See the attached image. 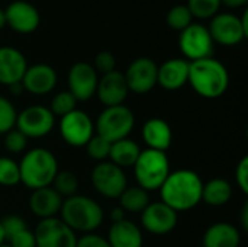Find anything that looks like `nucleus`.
Returning <instances> with one entry per match:
<instances>
[{"mask_svg": "<svg viewBox=\"0 0 248 247\" xmlns=\"http://www.w3.org/2000/svg\"><path fill=\"white\" fill-rule=\"evenodd\" d=\"M68 92L77 102H86L96 95L99 77L92 64L80 61L71 66L68 71Z\"/></svg>", "mask_w": 248, "mask_h": 247, "instance_id": "nucleus-13", "label": "nucleus"}, {"mask_svg": "<svg viewBox=\"0 0 248 247\" xmlns=\"http://www.w3.org/2000/svg\"><path fill=\"white\" fill-rule=\"evenodd\" d=\"M118 199H119V207L125 213H132V214H141L150 204L148 192L140 186H128Z\"/></svg>", "mask_w": 248, "mask_h": 247, "instance_id": "nucleus-27", "label": "nucleus"}, {"mask_svg": "<svg viewBox=\"0 0 248 247\" xmlns=\"http://www.w3.org/2000/svg\"><path fill=\"white\" fill-rule=\"evenodd\" d=\"M134 125L135 115L128 106H108L99 114L94 124V131L109 143H115L122 138H128L134 130Z\"/></svg>", "mask_w": 248, "mask_h": 247, "instance_id": "nucleus-6", "label": "nucleus"}, {"mask_svg": "<svg viewBox=\"0 0 248 247\" xmlns=\"http://www.w3.org/2000/svg\"><path fill=\"white\" fill-rule=\"evenodd\" d=\"M57 82H58L57 71L51 66L33 64L26 68L20 83L25 92L35 96H44L54 90Z\"/></svg>", "mask_w": 248, "mask_h": 247, "instance_id": "nucleus-17", "label": "nucleus"}, {"mask_svg": "<svg viewBox=\"0 0 248 247\" xmlns=\"http://www.w3.org/2000/svg\"><path fill=\"white\" fill-rule=\"evenodd\" d=\"M61 220L74 233L89 234L97 230L105 220L102 207L92 198L73 195L65 198L61 205Z\"/></svg>", "mask_w": 248, "mask_h": 247, "instance_id": "nucleus-4", "label": "nucleus"}, {"mask_svg": "<svg viewBox=\"0 0 248 247\" xmlns=\"http://www.w3.org/2000/svg\"><path fill=\"white\" fill-rule=\"evenodd\" d=\"M92 185L97 194L109 199H118L128 188V179L124 169L112 162H100L92 170Z\"/></svg>", "mask_w": 248, "mask_h": 247, "instance_id": "nucleus-7", "label": "nucleus"}, {"mask_svg": "<svg viewBox=\"0 0 248 247\" xmlns=\"http://www.w3.org/2000/svg\"><path fill=\"white\" fill-rule=\"evenodd\" d=\"M6 26V16H4V10L0 9V29Z\"/></svg>", "mask_w": 248, "mask_h": 247, "instance_id": "nucleus-45", "label": "nucleus"}, {"mask_svg": "<svg viewBox=\"0 0 248 247\" xmlns=\"http://www.w3.org/2000/svg\"><path fill=\"white\" fill-rule=\"evenodd\" d=\"M20 183L31 191L51 186L58 173V162L52 151L36 147L23 154L19 162Z\"/></svg>", "mask_w": 248, "mask_h": 247, "instance_id": "nucleus-3", "label": "nucleus"}, {"mask_svg": "<svg viewBox=\"0 0 248 247\" xmlns=\"http://www.w3.org/2000/svg\"><path fill=\"white\" fill-rule=\"evenodd\" d=\"M17 183H20L19 163L10 157H0V185L12 188Z\"/></svg>", "mask_w": 248, "mask_h": 247, "instance_id": "nucleus-29", "label": "nucleus"}, {"mask_svg": "<svg viewBox=\"0 0 248 247\" xmlns=\"http://www.w3.org/2000/svg\"><path fill=\"white\" fill-rule=\"evenodd\" d=\"M141 137L148 148L157 151H167L173 141L171 127L161 118L148 119L141 130Z\"/></svg>", "mask_w": 248, "mask_h": 247, "instance_id": "nucleus-22", "label": "nucleus"}, {"mask_svg": "<svg viewBox=\"0 0 248 247\" xmlns=\"http://www.w3.org/2000/svg\"><path fill=\"white\" fill-rule=\"evenodd\" d=\"M62 201L64 198L52 186H46L32 191L29 198V208L32 214L39 220L52 218L60 214Z\"/></svg>", "mask_w": 248, "mask_h": 247, "instance_id": "nucleus-20", "label": "nucleus"}, {"mask_svg": "<svg viewBox=\"0 0 248 247\" xmlns=\"http://www.w3.org/2000/svg\"><path fill=\"white\" fill-rule=\"evenodd\" d=\"M77 105V100L76 98L68 92V90H62L60 93H57L52 100H51V106H49V111L52 112L54 116H65L67 114L73 112Z\"/></svg>", "mask_w": 248, "mask_h": 247, "instance_id": "nucleus-30", "label": "nucleus"}, {"mask_svg": "<svg viewBox=\"0 0 248 247\" xmlns=\"http://www.w3.org/2000/svg\"><path fill=\"white\" fill-rule=\"evenodd\" d=\"M93 68L97 73H102V76L116 70V58H115V55L112 52H109V51H100L94 57Z\"/></svg>", "mask_w": 248, "mask_h": 247, "instance_id": "nucleus-36", "label": "nucleus"}, {"mask_svg": "<svg viewBox=\"0 0 248 247\" xmlns=\"http://www.w3.org/2000/svg\"><path fill=\"white\" fill-rule=\"evenodd\" d=\"M0 247H10V246H9V245H6V243H3Z\"/></svg>", "mask_w": 248, "mask_h": 247, "instance_id": "nucleus-47", "label": "nucleus"}, {"mask_svg": "<svg viewBox=\"0 0 248 247\" xmlns=\"http://www.w3.org/2000/svg\"><path fill=\"white\" fill-rule=\"evenodd\" d=\"M9 89H10V92H12L13 95H16V96H19V95H22V93L25 92L22 83H15V84L9 86Z\"/></svg>", "mask_w": 248, "mask_h": 247, "instance_id": "nucleus-44", "label": "nucleus"}, {"mask_svg": "<svg viewBox=\"0 0 248 247\" xmlns=\"http://www.w3.org/2000/svg\"><path fill=\"white\" fill-rule=\"evenodd\" d=\"M76 247H110L108 240L102 236H97L94 233L83 234L80 239H77Z\"/></svg>", "mask_w": 248, "mask_h": 247, "instance_id": "nucleus-40", "label": "nucleus"}, {"mask_svg": "<svg viewBox=\"0 0 248 247\" xmlns=\"http://www.w3.org/2000/svg\"><path fill=\"white\" fill-rule=\"evenodd\" d=\"M202 188L203 182L196 172L182 169L170 172L158 191L161 202L176 213H182L195 208L202 201Z\"/></svg>", "mask_w": 248, "mask_h": 247, "instance_id": "nucleus-1", "label": "nucleus"}, {"mask_svg": "<svg viewBox=\"0 0 248 247\" xmlns=\"http://www.w3.org/2000/svg\"><path fill=\"white\" fill-rule=\"evenodd\" d=\"M192 89L205 99L221 98L230 86V74L227 67L214 57L190 61L189 79Z\"/></svg>", "mask_w": 248, "mask_h": 247, "instance_id": "nucleus-2", "label": "nucleus"}, {"mask_svg": "<svg viewBox=\"0 0 248 247\" xmlns=\"http://www.w3.org/2000/svg\"><path fill=\"white\" fill-rule=\"evenodd\" d=\"M6 242H7L6 245H9L10 247H36L33 231H31L29 229H25L10 236Z\"/></svg>", "mask_w": 248, "mask_h": 247, "instance_id": "nucleus-38", "label": "nucleus"}, {"mask_svg": "<svg viewBox=\"0 0 248 247\" xmlns=\"http://www.w3.org/2000/svg\"><path fill=\"white\" fill-rule=\"evenodd\" d=\"M36 247H76L77 236L61 218L39 220L33 231Z\"/></svg>", "mask_w": 248, "mask_h": 247, "instance_id": "nucleus-11", "label": "nucleus"}, {"mask_svg": "<svg viewBox=\"0 0 248 247\" xmlns=\"http://www.w3.org/2000/svg\"><path fill=\"white\" fill-rule=\"evenodd\" d=\"M241 234L238 229L230 223L212 224L203 234V247H238Z\"/></svg>", "mask_w": 248, "mask_h": 247, "instance_id": "nucleus-24", "label": "nucleus"}, {"mask_svg": "<svg viewBox=\"0 0 248 247\" xmlns=\"http://www.w3.org/2000/svg\"><path fill=\"white\" fill-rule=\"evenodd\" d=\"M241 224H243V229H244V231H247L248 230V204H244V207H243Z\"/></svg>", "mask_w": 248, "mask_h": 247, "instance_id": "nucleus-43", "label": "nucleus"}, {"mask_svg": "<svg viewBox=\"0 0 248 247\" xmlns=\"http://www.w3.org/2000/svg\"><path fill=\"white\" fill-rule=\"evenodd\" d=\"M62 198H70L73 195H77L78 191V181L77 176L70 172V170H62L57 173V176L54 178V182L51 185Z\"/></svg>", "mask_w": 248, "mask_h": 247, "instance_id": "nucleus-28", "label": "nucleus"}, {"mask_svg": "<svg viewBox=\"0 0 248 247\" xmlns=\"http://www.w3.org/2000/svg\"><path fill=\"white\" fill-rule=\"evenodd\" d=\"M1 227H3V233H4V240H7L10 236L28 229L25 220L19 215H7L3 220H0Z\"/></svg>", "mask_w": 248, "mask_h": 247, "instance_id": "nucleus-37", "label": "nucleus"}, {"mask_svg": "<svg viewBox=\"0 0 248 247\" xmlns=\"http://www.w3.org/2000/svg\"><path fill=\"white\" fill-rule=\"evenodd\" d=\"M248 0H221V4H225L228 7H238V6H244Z\"/></svg>", "mask_w": 248, "mask_h": 247, "instance_id": "nucleus-42", "label": "nucleus"}, {"mask_svg": "<svg viewBox=\"0 0 248 247\" xmlns=\"http://www.w3.org/2000/svg\"><path fill=\"white\" fill-rule=\"evenodd\" d=\"M134 173L140 188L147 192L158 191L170 175V160L164 151L141 150L134 165Z\"/></svg>", "mask_w": 248, "mask_h": 247, "instance_id": "nucleus-5", "label": "nucleus"}, {"mask_svg": "<svg viewBox=\"0 0 248 247\" xmlns=\"http://www.w3.org/2000/svg\"><path fill=\"white\" fill-rule=\"evenodd\" d=\"M60 134L62 140L71 147H86L94 135V122L80 109H74L60 121Z\"/></svg>", "mask_w": 248, "mask_h": 247, "instance_id": "nucleus-10", "label": "nucleus"}, {"mask_svg": "<svg viewBox=\"0 0 248 247\" xmlns=\"http://www.w3.org/2000/svg\"><path fill=\"white\" fill-rule=\"evenodd\" d=\"M110 144L108 140H105L103 137L94 134L90 141L86 144V150L90 159L96 160V162H106L109 159V151H110Z\"/></svg>", "mask_w": 248, "mask_h": 247, "instance_id": "nucleus-33", "label": "nucleus"}, {"mask_svg": "<svg viewBox=\"0 0 248 247\" xmlns=\"http://www.w3.org/2000/svg\"><path fill=\"white\" fill-rule=\"evenodd\" d=\"M28 146V138L16 128L10 130L9 132L4 134V147L9 153L19 154L26 150Z\"/></svg>", "mask_w": 248, "mask_h": 247, "instance_id": "nucleus-35", "label": "nucleus"}, {"mask_svg": "<svg viewBox=\"0 0 248 247\" xmlns=\"http://www.w3.org/2000/svg\"><path fill=\"white\" fill-rule=\"evenodd\" d=\"M128 93H129V89L126 86L124 73L113 70L110 73L103 74L99 79L96 95L106 108L124 105L125 99L128 98Z\"/></svg>", "mask_w": 248, "mask_h": 247, "instance_id": "nucleus-18", "label": "nucleus"}, {"mask_svg": "<svg viewBox=\"0 0 248 247\" xmlns=\"http://www.w3.org/2000/svg\"><path fill=\"white\" fill-rule=\"evenodd\" d=\"M235 181L238 188L243 191V194H248V157L244 156L235 169Z\"/></svg>", "mask_w": 248, "mask_h": 247, "instance_id": "nucleus-39", "label": "nucleus"}, {"mask_svg": "<svg viewBox=\"0 0 248 247\" xmlns=\"http://www.w3.org/2000/svg\"><path fill=\"white\" fill-rule=\"evenodd\" d=\"M110 220H112V223H118V221H121V220H125V211H124L121 207L113 208V210L110 211Z\"/></svg>", "mask_w": 248, "mask_h": 247, "instance_id": "nucleus-41", "label": "nucleus"}, {"mask_svg": "<svg viewBox=\"0 0 248 247\" xmlns=\"http://www.w3.org/2000/svg\"><path fill=\"white\" fill-rule=\"evenodd\" d=\"M3 243H6V240H4V233H3V227H1V223H0V246Z\"/></svg>", "mask_w": 248, "mask_h": 247, "instance_id": "nucleus-46", "label": "nucleus"}, {"mask_svg": "<svg viewBox=\"0 0 248 247\" xmlns=\"http://www.w3.org/2000/svg\"><path fill=\"white\" fill-rule=\"evenodd\" d=\"M179 47L183 55L190 61L209 58L214 54V39L206 26L190 23L180 32Z\"/></svg>", "mask_w": 248, "mask_h": 247, "instance_id": "nucleus-8", "label": "nucleus"}, {"mask_svg": "<svg viewBox=\"0 0 248 247\" xmlns=\"http://www.w3.org/2000/svg\"><path fill=\"white\" fill-rule=\"evenodd\" d=\"M28 68L25 55L13 47H0V84L20 83Z\"/></svg>", "mask_w": 248, "mask_h": 247, "instance_id": "nucleus-19", "label": "nucleus"}, {"mask_svg": "<svg viewBox=\"0 0 248 247\" xmlns=\"http://www.w3.org/2000/svg\"><path fill=\"white\" fill-rule=\"evenodd\" d=\"M186 6L193 17L209 19L218 13L221 7V0H187Z\"/></svg>", "mask_w": 248, "mask_h": 247, "instance_id": "nucleus-31", "label": "nucleus"}, {"mask_svg": "<svg viewBox=\"0 0 248 247\" xmlns=\"http://www.w3.org/2000/svg\"><path fill=\"white\" fill-rule=\"evenodd\" d=\"M189 79V61L183 58H171L158 66L157 84L166 90L182 89Z\"/></svg>", "mask_w": 248, "mask_h": 247, "instance_id": "nucleus-21", "label": "nucleus"}, {"mask_svg": "<svg viewBox=\"0 0 248 247\" xmlns=\"http://www.w3.org/2000/svg\"><path fill=\"white\" fill-rule=\"evenodd\" d=\"M108 243L110 247H142V231L129 220H121L112 223L108 234Z\"/></svg>", "mask_w": 248, "mask_h": 247, "instance_id": "nucleus-23", "label": "nucleus"}, {"mask_svg": "<svg viewBox=\"0 0 248 247\" xmlns=\"http://www.w3.org/2000/svg\"><path fill=\"white\" fill-rule=\"evenodd\" d=\"M140 153H141V148L134 140L122 138L110 144L109 162H112L121 169L134 167L137 159L140 157Z\"/></svg>", "mask_w": 248, "mask_h": 247, "instance_id": "nucleus-25", "label": "nucleus"}, {"mask_svg": "<svg viewBox=\"0 0 248 247\" xmlns=\"http://www.w3.org/2000/svg\"><path fill=\"white\" fill-rule=\"evenodd\" d=\"M208 31L214 42H218L227 47L237 45L248 36V32L241 23V17L232 13L215 15L214 19L211 20Z\"/></svg>", "mask_w": 248, "mask_h": 247, "instance_id": "nucleus-15", "label": "nucleus"}, {"mask_svg": "<svg viewBox=\"0 0 248 247\" xmlns=\"http://www.w3.org/2000/svg\"><path fill=\"white\" fill-rule=\"evenodd\" d=\"M232 197V186L228 181L222 178L211 179L209 182L203 183L202 188V201L212 207L225 205Z\"/></svg>", "mask_w": 248, "mask_h": 247, "instance_id": "nucleus-26", "label": "nucleus"}, {"mask_svg": "<svg viewBox=\"0 0 248 247\" xmlns=\"http://www.w3.org/2000/svg\"><path fill=\"white\" fill-rule=\"evenodd\" d=\"M193 20V16L190 13V10L187 9L186 4H179L170 9V12L167 13V23L170 28L176 29V31H183L186 29Z\"/></svg>", "mask_w": 248, "mask_h": 247, "instance_id": "nucleus-32", "label": "nucleus"}, {"mask_svg": "<svg viewBox=\"0 0 248 247\" xmlns=\"http://www.w3.org/2000/svg\"><path fill=\"white\" fill-rule=\"evenodd\" d=\"M157 71L158 66L151 58L140 57L134 60L124 73L129 92L137 95H145L151 92L157 84Z\"/></svg>", "mask_w": 248, "mask_h": 247, "instance_id": "nucleus-12", "label": "nucleus"}, {"mask_svg": "<svg viewBox=\"0 0 248 247\" xmlns=\"http://www.w3.org/2000/svg\"><path fill=\"white\" fill-rule=\"evenodd\" d=\"M6 25H9L17 33H31L39 26V12L35 6L28 1L16 0L12 1L6 10Z\"/></svg>", "mask_w": 248, "mask_h": 247, "instance_id": "nucleus-16", "label": "nucleus"}, {"mask_svg": "<svg viewBox=\"0 0 248 247\" xmlns=\"http://www.w3.org/2000/svg\"><path fill=\"white\" fill-rule=\"evenodd\" d=\"M141 224L145 231L154 236L171 233L177 226V213L164 202H150L141 213Z\"/></svg>", "mask_w": 248, "mask_h": 247, "instance_id": "nucleus-14", "label": "nucleus"}, {"mask_svg": "<svg viewBox=\"0 0 248 247\" xmlns=\"http://www.w3.org/2000/svg\"><path fill=\"white\" fill-rule=\"evenodd\" d=\"M55 125V116L49 108L42 105H32L17 114L16 130L26 138H41L48 135Z\"/></svg>", "mask_w": 248, "mask_h": 247, "instance_id": "nucleus-9", "label": "nucleus"}, {"mask_svg": "<svg viewBox=\"0 0 248 247\" xmlns=\"http://www.w3.org/2000/svg\"><path fill=\"white\" fill-rule=\"evenodd\" d=\"M16 118L17 112L13 103L9 99L0 96V135H4L16 127Z\"/></svg>", "mask_w": 248, "mask_h": 247, "instance_id": "nucleus-34", "label": "nucleus"}]
</instances>
